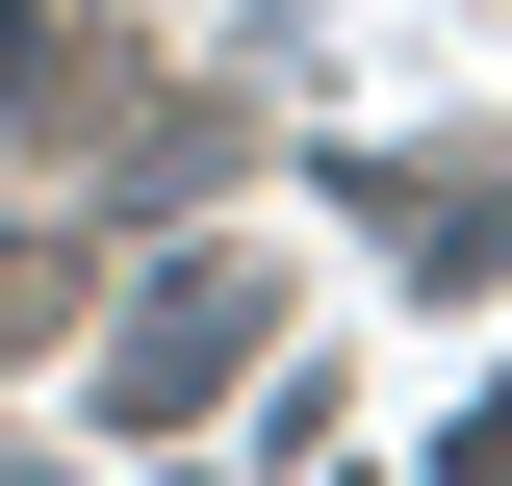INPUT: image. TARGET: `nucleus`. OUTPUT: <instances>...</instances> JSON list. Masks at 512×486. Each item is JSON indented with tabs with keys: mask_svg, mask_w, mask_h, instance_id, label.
I'll use <instances>...</instances> for the list:
<instances>
[{
	"mask_svg": "<svg viewBox=\"0 0 512 486\" xmlns=\"http://www.w3.org/2000/svg\"><path fill=\"white\" fill-rule=\"evenodd\" d=\"M231 359H256V256H180V282L128 307V359H103V410H128V435H180V410H205Z\"/></svg>",
	"mask_w": 512,
	"mask_h": 486,
	"instance_id": "f257e3e1",
	"label": "nucleus"
},
{
	"mask_svg": "<svg viewBox=\"0 0 512 486\" xmlns=\"http://www.w3.org/2000/svg\"><path fill=\"white\" fill-rule=\"evenodd\" d=\"M384 231H410V282H487V231H512V205H487V154H384Z\"/></svg>",
	"mask_w": 512,
	"mask_h": 486,
	"instance_id": "f03ea898",
	"label": "nucleus"
}]
</instances>
